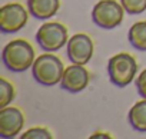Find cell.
I'll return each instance as SVG.
<instances>
[{
    "label": "cell",
    "instance_id": "cell-10",
    "mask_svg": "<svg viewBox=\"0 0 146 139\" xmlns=\"http://www.w3.org/2000/svg\"><path fill=\"white\" fill-rule=\"evenodd\" d=\"M27 9L36 19L46 20L59 12L60 0H27Z\"/></svg>",
    "mask_w": 146,
    "mask_h": 139
},
{
    "label": "cell",
    "instance_id": "cell-12",
    "mask_svg": "<svg viewBox=\"0 0 146 139\" xmlns=\"http://www.w3.org/2000/svg\"><path fill=\"white\" fill-rule=\"evenodd\" d=\"M127 39L136 50L146 52V20L133 23L132 27L129 29Z\"/></svg>",
    "mask_w": 146,
    "mask_h": 139
},
{
    "label": "cell",
    "instance_id": "cell-15",
    "mask_svg": "<svg viewBox=\"0 0 146 139\" xmlns=\"http://www.w3.org/2000/svg\"><path fill=\"white\" fill-rule=\"evenodd\" d=\"M22 139H52V133L42 126H36V128H30L26 132H23L20 135Z\"/></svg>",
    "mask_w": 146,
    "mask_h": 139
},
{
    "label": "cell",
    "instance_id": "cell-8",
    "mask_svg": "<svg viewBox=\"0 0 146 139\" xmlns=\"http://www.w3.org/2000/svg\"><path fill=\"white\" fill-rule=\"evenodd\" d=\"M89 80H90V75L88 69L85 67V65L73 63L64 69V73L60 80V86L70 93H79L83 89H86Z\"/></svg>",
    "mask_w": 146,
    "mask_h": 139
},
{
    "label": "cell",
    "instance_id": "cell-7",
    "mask_svg": "<svg viewBox=\"0 0 146 139\" xmlns=\"http://www.w3.org/2000/svg\"><path fill=\"white\" fill-rule=\"evenodd\" d=\"M67 57L72 63L86 65L93 56V40L86 33H76L69 37L67 42Z\"/></svg>",
    "mask_w": 146,
    "mask_h": 139
},
{
    "label": "cell",
    "instance_id": "cell-1",
    "mask_svg": "<svg viewBox=\"0 0 146 139\" xmlns=\"http://www.w3.org/2000/svg\"><path fill=\"white\" fill-rule=\"evenodd\" d=\"M2 59L10 72H25L35 62V49L26 39H13L3 47Z\"/></svg>",
    "mask_w": 146,
    "mask_h": 139
},
{
    "label": "cell",
    "instance_id": "cell-11",
    "mask_svg": "<svg viewBox=\"0 0 146 139\" xmlns=\"http://www.w3.org/2000/svg\"><path fill=\"white\" fill-rule=\"evenodd\" d=\"M127 120L135 130L146 132V99L136 102L130 108L127 113Z\"/></svg>",
    "mask_w": 146,
    "mask_h": 139
},
{
    "label": "cell",
    "instance_id": "cell-3",
    "mask_svg": "<svg viewBox=\"0 0 146 139\" xmlns=\"http://www.w3.org/2000/svg\"><path fill=\"white\" fill-rule=\"evenodd\" d=\"M136 73H137V62L132 55L126 52L113 55L108 62L109 79L117 88H126L127 85H130Z\"/></svg>",
    "mask_w": 146,
    "mask_h": 139
},
{
    "label": "cell",
    "instance_id": "cell-4",
    "mask_svg": "<svg viewBox=\"0 0 146 139\" xmlns=\"http://www.w3.org/2000/svg\"><path fill=\"white\" fill-rule=\"evenodd\" d=\"M125 12L122 3H117L116 0H100L93 6L92 20L99 27L110 30L122 23Z\"/></svg>",
    "mask_w": 146,
    "mask_h": 139
},
{
    "label": "cell",
    "instance_id": "cell-6",
    "mask_svg": "<svg viewBox=\"0 0 146 139\" xmlns=\"http://www.w3.org/2000/svg\"><path fill=\"white\" fill-rule=\"evenodd\" d=\"M29 9L20 3H7L0 9V29L3 33H16L29 20Z\"/></svg>",
    "mask_w": 146,
    "mask_h": 139
},
{
    "label": "cell",
    "instance_id": "cell-14",
    "mask_svg": "<svg viewBox=\"0 0 146 139\" xmlns=\"http://www.w3.org/2000/svg\"><path fill=\"white\" fill-rule=\"evenodd\" d=\"M120 3L129 15H140L146 10V0H120Z\"/></svg>",
    "mask_w": 146,
    "mask_h": 139
},
{
    "label": "cell",
    "instance_id": "cell-5",
    "mask_svg": "<svg viewBox=\"0 0 146 139\" xmlns=\"http://www.w3.org/2000/svg\"><path fill=\"white\" fill-rule=\"evenodd\" d=\"M36 42L46 52H57L69 42L67 27L59 22H46L39 27Z\"/></svg>",
    "mask_w": 146,
    "mask_h": 139
},
{
    "label": "cell",
    "instance_id": "cell-16",
    "mask_svg": "<svg viewBox=\"0 0 146 139\" xmlns=\"http://www.w3.org/2000/svg\"><path fill=\"white\" fill-rule=\"evenodd\" d=\"M136 89H137V93L140 98L146 99V69L137 75V79H136Z\"/></svg>",
    "mask_w": 146,
    "mask_h": 139
},
{
    "label": "cell",
    "instance_id": "cell-17",
    "mask_svg": "<svg viewBox=\"0 0 146 139\" xmlns=\"http://www.w3.org/2000/svg\"><path fill=\"white\" fill-rule=\"evenodd\" d=\"M90 138H106V139H112L113 136L112 135H109V133H106V132H95L93 135H90Z\"/></svg>",
    "mask_w": 146,
    "mask_h": 139
},
{
    "label": "cell",
    "instance_id": "cell-13",
    "mask_svg": "<svg viewBox=\"0 0 146 139\" xmlns=\"http://www.w3.org/2000/svg\"><path fill=\"white\" fill-rule=\"evenodd\" d=\"M15 86L5 78L0 79V109L9 106V103L15 99Z\"/></svg>",
    "mask_w": 146,
    "mask_h": 139
},
{
    "label": "cell",
    "instance_id": "cell-9",
    "mask_svg": "<svg viewBox=\"0 0 146 139\" xmlns=\"http://www.w3.org/2000/svg\"><path fill=\"white\" fill-rule=\"evenodd\" d=\"M25 126V115L19 108L6 106L0 109V136L15 138Z\"/></svg>",
    "mask_w": 146,
    "mask_h": 139
},
{
    "label": "cell",
    "instance_id": "cell-2",
    "mask_svg": "<svg viewBox=\"0 0 146 139\" xmlns=\"http://www.w3.org/2000/svg\"><path fill=\"white\" fill-rule=\"evenodd\" d=\"M64 69L66 67L60 57L53 53H43L35 59L32 65V75L42 86H54L60 83Z\"/></svg>",
    "mask_w": 146,
    "mask_h": 139
}]
</instances>
